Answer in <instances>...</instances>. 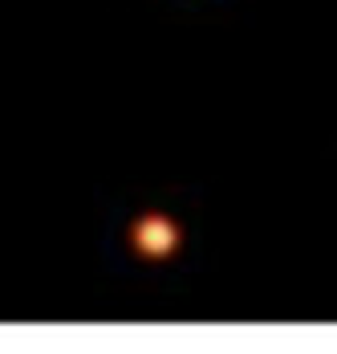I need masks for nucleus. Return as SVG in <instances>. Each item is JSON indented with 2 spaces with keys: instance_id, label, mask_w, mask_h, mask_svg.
<instances>
[{
  "instance_id": "f257e3e1",
  "label": "nucleus",
  "mask_w": 337,
  "mask_h": 354,
  "mask_svg": "<svg viewBox=\"0 0 337 354\" xmlns=\"http://www.w3.org/2000/svg\"><path fill=\"white\" fill-rule=\"evenodd\" d=\"M135 248L142 257H171L179 248V228L167 216H142L135 224Z\"/></svg>"
}]
</instances>
